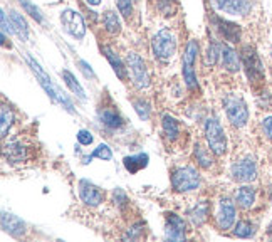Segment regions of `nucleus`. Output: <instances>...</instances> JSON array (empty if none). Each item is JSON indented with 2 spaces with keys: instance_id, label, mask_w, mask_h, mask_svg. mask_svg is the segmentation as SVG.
I'll return each mask as SVG.
<instances>
[{
  "instance_id": "44",
  "label": "nucleus",
  "mask_w": 272,
  "mask_h": 242,
  "mask_svg": "<svg viewBox=\"0 0 272 242\" xmlns=\"http://www.w3.org/2000/svg\"><path fill=\"white\" fill-rule=\"evenodd\" d=\"M270 200H272V192H270Z\"/></svg>"
},
{
  "instance_id": "20",
  "label": "nucleus",
  "mask_w": 272,
  "mask_h": 242,
  "mask_svg": "<svg viewBox=\"0 0 272 242\" xmlns=\"http://www.w3.org/2000/svg\"><path fill=\"white\" fill-rule=\"evenodd\" d=\"M148 155L146 153H138V155H133V156H126L123 160L124 163V168L129 172V173H138L140 170H143L148 165Z\"/></svg>"
},
{
  "instance_id": "13",
  "label": "nucleus",
  "mask_w": 272,
  "mask_h": 242,
  "mask_svg": "<svg viewBox=\"0 0 272 242\" xmlns=\"http://www.w3.org/2000/svg\"><path fill=\"white\" fill-rule=\"evenodd\" d=\"M165 235L170 240H183L185 239V220L178 217L176 214H168Z\"/></svg>"
},
{
  "instance_id": "1",
  "label": "nucleus",
  "mask_w": 272,
  "mask_h": 242,
  "mask_svg": "<svg viewBox=\"0 0 272 242\" xmlns=\"http://www.w3.org/2000/svg\"><path fill=\"white\" fill-rule=\"evenodd\" d=\"M151 47H153V54L160 61H170L176 51V41L173 32L168 29H161L151 41Z\"/></svg>"
},
{
  "instance_id": "12",
  "label": "nucleus",
  "mask_w": 272,
  "mask_h": 242,
  "mask_svg": "<svg viewBox=\"0 0 272 242\" xmlns=\"http://www.w3.org/2000/svg\"><path fill=\"white\" fill-rule=\"evenodd\" d=\"M79 197H81V200L86 205H89V207H98L104 198L103 192L87 180L79 182Z\"/></svg>"
},
{
  "instance_id": "24",
  "label": "nucleus",
  "mask_w": 272,
  "mask_h": 242,
  "mask_svg": "<svg viewBox=\"0 0 272 242\" xmlns=\"http://www.w3.org/2000/svg\"><path fill=\"white\" fill-rule=\"evenodd\" d=\"M61 76H62V79H64L66 86L69 88L71 91L74 93L76 96L81 99V101H84V99H86V93H84V89H82V86H81V84L77 83V79H76V77L72 76L69 71H62V72H61Z\"/></svg>"
},
{
  "instance_id": "37",
  "label": "nucleus",
  "mask_w": 272,
  "mask_h": 242,
  "mask_svg": "<svg viewBox=\"0 0 272 242\" xmlns=\"http://www.w3.org/2000/svg\"><path fill=\"white\" fill-rule=\"evenodd\" d=\"M77 141H79L81 145H91L93 143V135H91V131H87V130H81L79 133H77Z\"/></svg>"
},
{
  "instance_id": "8",
  "label": "nucleus",
  "mask_w": 272,
  "mask_h": 242,
  "mask_svg": "<svg viewBox=\"0 0 272 242\" xmlns=\"http://www.w3.org/2000/svg\"><path fill=\"white\" fill-rule=\"evenodd\" d=\"M61 24L67 34H71L74 39H82L86 34V27H84V20L76 10L66 9L64 12L61 14Z\"/></svg>"
},
{
  "instance_id": "15",
  "label": "nucleus",
  "mask_w": 272,
  "mask_h": 242,
  "mask_svg": "<svg viewBox=\"0 0 272 242\" xmlns=\"http://www.w3.org/2000/svg\"><path fill=\"white\" fill-rule=\"evenodd\" d=\"M2 229L5 232H9L14 237H20L25 232V224L19 217H15L12 214L4 212L2 214Z\"/></svg>"
},
{
  "instance_id": "43",
  "label": "nucleus",
  "mask_w": 272,
  "mask_h": 242,
  "mask_svg": "<svg viewBox=\"0 0 272 242\" xmlns=\"http://www.w3.org/2000/svg\"><path fill=\"white\" fill-rule=\"evenodd\" d=\"M267 234L272 237V222H270V225H269V229H267Z\"/></svg>"
},
{
  "instance_id": "39",
  "label": "nucleus",
  "mask_w": 272,
  "mask_h": 242,
  "mask_svg": "<svg viewBox=\"0 0 272 242\" xmlns=\"http://www.w3.org/2000/svg\"><path fill=\"white\" fill-rule=\"evenodd\" d=\"M114 202H118V205L119 207H123V205H126V202H128V197L124 195V193L119 190V188H116V190H114Z\"/></svg>"
},
{
  "instance_id": "28",
  "label": "nucleus",
  "mask_w": 272,
  "mask_h": 242,
  "mask_svg": "<svg viewBox=\"0 0 272 242\" xmlns=\"http://www.w3.org/2000/svg\"><path fill=\"white\" fill-rule=\"evenodd\" d=\"M93 158H99V160H104V162H108V160H111L113 158V151H111V148H109L108 145H99L96 150L93 151V153L87 156L86 158V163L87 162H91Z\"/></svg>"
},
{
  "instance_id": "17",
  "label": "nucleus",
  "mask_w": 272,
  "mask_h": 242,
  "mask_svg": "<svg viewBox=\"0 0 272 242\" xmlns=\"http://www.w3.org/2000/svg\"><path fill=\"white\" fill-rule=\"evenodd\" d=\"M220 57H222V62H223V67L230 72H237L240 69V59H239V54L235 52L230 46H222V51H220Z\"/></svg>"
},
{
  "instance_id": "27",
  "label": "nucleus",
  "mask_w": 272,
  "mask_h": 242,
  "mask_svg": "<svg viewBox=\"0 0 272 242\" xmlns=\"http://www.w3.org/2000/svg\"><path fill=\"white\" fill-rule=\"evenodd\" d=\"M5 156L7 160H10L12 163H17V162H22L25 158V148L20 143H9L5 146Z\"/></svg>"
},
{
  "instance_id": "6",
  "label": "nucleus",
  "mask_w": 272,
  "mask_h": 242,
  "mask_svg": "<svg viewBox=\"0 0 272 242\" xmlns=\"http://www.w3.org/2000/svg\"><path fill=\"white\" fill-rule=\"evenodd\" d=\"M225 113H227V118L229 121L232 123L234 126H245L249 119V109H247V104L242 98L239 96H229L225 98Z\"/></svg>"
},
{
  "instance_id": "36",
  "label": "nucleus",
  "mask_w": 272,
  "mask_h": 242,
  "mask_svg": "<svg viewBox=\"0 0 272 242\" xmlns=\"http://www.w3.org/2000/svg\"><path fill=\"white\" fill-rule=\"evenodd\" d=\"M175 4H176V0H160L158 7H160V10H161V12H163L165 15H173V12H175Z\"/></svg>"
},
{
  "instance_id": "25",
  "label": "nucleus",
  "mask_w": 272,
  "mask_h": 242,
  "mask_svg": "<svg viewBox=\"0 0 272 242\" xmlns=\"http://www.w3.org/2000/svg\"><path fill=\"white\" fill-rule=\"evenodd\" d=\"M161 125H163V131H165L166 138L171 140V141L178 138L180 126H178V121H176L173 116H170V114H165L163 121H161Z\"/></svg>"
},
{
  "instance_id": "26",
  "label": "nucleus",
  "mask_w": 272,
  "mask_h": 242,
  "mask_svg": "<svg viewBox=\"0 0 272 242\" xmlns=\"http://www.w3.org/2000/svg\"><path fill=\"white\" fill-rule=\"evenodd\" d=\"M103 22H104V29H106L109 34H119V30H121V22H119V17L116 15V12H111V10L104 12Z\"/></svg>"
},
{
  "instance_id": "29",
  "label": "nucleus",
  "mask_w": 272,
  "mask_h": 242,
  "mask_svg": "<svg viewBox=\"0 0 272 242\" xmlns=\"http://www.w3.org/2000/svg\"><path fill=\"white\" fill-rule=\"evenodd\" d=\"M19 2H20V5H22V9L35 20V22H39V24L44 22V17H42V14H40L39 7H35V5L30 2V0H19Z\"/></svg>"
},
{
  "instance_id": "4",
  "label": "nucleus",
  "mask_w": 272,
  "mask_h": 242,
  "mask_svg": "<svg viewBox=\"0 0 272 242\" xmlns=\"http://www.w3.org/2000/svg\"><path fill=\"white\" fill-rule=\"evenodd\" d=\"M171 185L176 192H190L200 185V175L193 167H183L173 172Z\"/></svg>"
},
{
  "instance_id": "14",
  "label": "nucleus",
  "mask_w": 272,
  "mask_h": 242,
  "mask_svg": "<svg viewBox=\"0 0 272 242\" xmlns=\"http://www.w3.org/2000/svg\"><path fill=\"white\" fill-rule=\"evenodd\" d=\"M234 220H235V207H234V202L230 198H222L220 200V210L217 214V224H218V229L222 230H227L234 225Z\"/></svg>"
},
{
  "instance_id": "22",
  "label": "nucleus",
  "mask_w": 272,
  "mask_h": 242,
  "mask_svg": "<svg viewBox=\"0 0 272 242\" xmlns=\"http://www.w3.org/2000/svg\"><path fill=\"white\" fill-rule=\"evenodd\" d=\"M235 198H237V204L242 209H250L255 202V190L252 187H240Z\"/></svg>"
},
{
  "instance_id": "35",
  "label": "nucleus",
  "mask_w": 272,
  "mask_h": 242,
  "mask_svg": "<svg viewBox=\"0 0 272 242\" xmlns=\"http://www.w3.org/2000/svg\"><path fill=\"white\" fill-rule=\"evenodd\" d=\"M116 2H118L119 12L123 14V17L129 19V15H131V12H133V4H131V0H116Z\"/></svg>"
},
{
  "instance_id": "32",
  "label": "nucleus",
  "mask_w": 272,
  "mask_h": 242,
  "mask_svg": "<svg viewBox=\"0 0 272 242\" xmlns=\"http://www.w3.org/2000/svg\"><path fill=\"white\" fill-rule=\"evenodd\" d=\"M195 158H197L198 165H200L202 168H210V165H212V156H210V153H208L205 148H202L200 145L195 146Z\"/></svg>"
},
{
  "instance_id": "33",
  "label": "nucleus",
  "mask_w": 272,
  "mask_h": 242,
  "mask_svg": "<svg viewBox=\"0 0 272 242\" xmlns=\"http://www.w3.org/2000/svg\"><path fill=\"white\" fill-rule=\"evenodd\" d=\"M220 51H222V46H218L217 42H212L207 49V54H205V64L207 66H213L220 56Z\"/></svg>"
},
{
  "instance_id": "23",
  "label": "nucleus",
  "mask_w": 272,
  "mask_h": 242,
  "mask_svg": "<svg viewBox=\"0 0 272 242\" xmlns=\"http://www.w3.org/2000/svg\"><path fill=\"white\" fill-rule=\"evenodd\" d=\"M188 215H190V220L193 222V225H197V227L198 225H202L208 217V202L202 200L200 204H197V207L193 210H190Z\"/></svg>"
},
{
  "instance_id": "7",
  "label": "nucleus",
  "mask_w": 272,
  "mask_h": 242,
  "mask_svg": "<svg viewBox=\"0 0 272 242\" xmlns=\"http://www.w3.org/2000/svg\"><path fill=\"white\" fill-rule=\"evenodd\" d=\"M242 64L247 72V77L252 83H260L264 79V66L260 62L257 52L254 51V47L245 46L242 49Z\"/></svg>"
},
{
  "instance_id": "3",
  "label": "nucleus",
  "mask_w": 272,
  "mask_h": 242,
  "mask_svg": "<svg viewBox=\"0 0 272 242\" xmlns=\"http://www.w3.org/2000/svg\"><path fill=\"white\" fill-rule=\"evenodd\" d=\"M205 138L207 143L210 146V150L215 155H223L227 150V140L225 133H223L220 123H218L217 118H208L205 123Z\"/></svg>"
},
{
  "instance_id": "11",
  "label": "nucleus",
  "mask_w": 272,
  "mask_h": 242,
  "mask_svg": "<svg viewBox=\"0 0 272 242\" xmlns=\"http://www.w3.org/2000/svg\"><path fill=\"white\" fill-rule=\"evenodd\" d=\"M232 177H234V180L244 182V183L255 180V177H257V168H255L254 158L247 156V158L234 163L232 165Z\"/></svg>"
},
{
  "instance_id": "10",
  "label": "nucleus",
  "mask_w": 272,
  "mask_h": 242,
  "mask_svg": "<svg viewBox=\"0 0 272 242\" xmlns=\"http://www.w3.org/2000/svg\"><path fill=\"white\" fill-rule=\"evenodd\" d=\"M213 7L230 15H247L252 10L254 0H212Z\"/></svg>"
},
{
  "instance_id": "38",
  "label": "nucleus",
  "mask_w": 272,
  "mask_h": 242,
  "mask_svg": "<svg viewBox=\"0 0 272 242\" xmlns=\"http://www.w3.org/2000/svg\"><path fill=\"white\" fill-rule=\"evenodd\" d=\"M79 67H81V71L84 72V76L87 77V79H96V74L93 72L91 66L87 64L86 61H79Z\"/></svg>"
},
{
  "instance_id": "42",
  "label": "nucleus",
  "mask_w": 272,
  "mask_h": 242,
  "mask_svg": "<svg viewBox=\"0 0 272 242\" xmlns=\"http://www.w3.org/2000/svg\"><path fill=\"white\" fill-rule=\"evenodd\" d=\"M101 0H87V4H91V5H98Z\"/></svg>"
},
{
  "instance_id": "16",
  "label": "nucleus",
  "mask_w": 272,
  "mask_h": 242,
  "mask_svg": "<svg viewBox=\"0 0 272 242\" xmlns=\"http://www.w3.org/2000/svg\"><path fill=\"white\" fill-rule=\"evenodd\" d=\"M101 52H103L104 56H106V59L109 61V64L113 66V71L116 72V76L119 77V79L126 81V79H128L126 67H124L123 61L119 59L118 54H114V51L111 49V47H108V46H103V47H101Z\"/></svg>"
},
{
  "instance_id": "9",
  "label": "nucleus",
  "mask_w": 272,
  "mask_h": 242,
  "mask_svg": "<svg viewBox=\"0 0 272 242\" xmlns=\"http://www.w3.org/2000/svg\"><path fill=\"white\" fill-rule=\"evenodd\" d=\"M128 66H129V71H131V76H133V81L134 84L138 86L140 89H145L150 86V76H148V71H146V66L143 59L134 54V52H129L128 54Z\"/></svg>"
},
{
  "instance_id": "21",
  "label": "nucleus",
  "mask_w": 272,
  "mask_h": 242,
  "mask_svg": "<svg viewBox=\"0 0 272 242\" xmlns=\"http://www.w3.org/2000/svg\"><path fill=\"white\" fill-rule=\"evenodd\" d=\"M99 119H101V123L106 126L108 130H118L123 126V118L119 116L116 111H113V109L99 111Z\"/></svg>"
},
{
  "instance_id": "41",
  "label": "nucleus",
  "mask_w": 272,
  "mask_h": 242,
  "mask_svg": "<svg viewBox=\"0 0 272 242\" xmlns=\"http://www.w3.org/2000/svg\"><path fill=\"white\" fill-rule=\"evenodd\" d=\"M262 128H264V133L267 135V138L272 140V116H267L262 121Z\"/></svg>"
},
{
  "instance_id": "34",
  "label": "nucleus",
  "mask_w": 272,
  "mask_h": 242,
  "mask_svg": "<svg viewBox=\"0 0 272 242\" xmlns=\"http://www.w3.org/2000/svg\"><path fill=\"white\" fill-rule=\"evenodd\" d=\"M133 106L136 109V113H138V116L143 121H146L150 118V104L146 101H143V99H136V101L133 103Z\"/></svg>"
},
{
  "instance_id": "18",
  "label": "nucleus",
  "mask_w": 272,
  "mask_h": 242,
  "mask_svg": "<svg viewBox=\"0 0 272 242\" xmlns=\"http://www.w3.org/2000/svg\"><path fill=\"white\" fill-rule=\"evenodd\" d=\"M213 22H215L217 29L220 30V34L225 37L227 41L230 42H237L239 37H240V27L237 24H232V22H227V20L223 19H213Z\"/></svg>"
},
{
  "instance_id": "31",
  "label": "nucleus",
  "mask_w": 272,
  "mask_h": 242,
  "mask_svg": "<svg viewBox=\"0 0 272 242\" xmlns=\"http://www.w3.org/2000/svg\"><path fill=\"white\" fill-rule=\"evenodd\" d=\"M254 234V225L247 222V220H240L237 224V227L234 230V235L235 237H240V239H247L250 235Z\"/></svg>"
},
{
  "instance_id": "2",
  "label": "nucleus",
  "mask_w": 272,
  "mask_h": 242,
  "mask_svg": "<svg viewBox=\"0 0 272 242\" xmlns=\"http://www.w3.org/2000/svg\"><path fill=\"white\" fill-rule=\"evenodd\" d=\"M27 61H29L30 67H32V71L35 72V76L39 77V83H40V86H42V88L46 89V93L49 94L52 101H54V103H61V104H64V106H66V109H67V111H69V113H72V111H74V109H72V104H71V101H69V99H67V98L64 96V94H61V93H59V89H57V88L54 86V84H52L51 77L47 76V74H46V72H44L42 69H40V66L37 64V62H35V61L32 59V57H30V56L27 57Z\"/></svg>"
},
{
  "instance_id": "19",
  "label": "nucleus",
  "mask_w": 272,
  "mask_h": 242,
  "mask_svg": "<svg viewBox=\"0 0 272 242\" xmlns=\"http://www.w3.org/2000/svg\"><path fill=\"white\" fill-rule=\"evenodd\" d=\"M9 17H10L9 22H10V25H12L14 34L17 35L20 41H27V37H29V27H27V22L24 20L22 15L17 14L15 10H12Z\"/></svg>"
},
{
  "instance_id": "40",
  "label": "nucleus",
  "mask_w": 272,
  "mask_h": 242,
  "mask_svg": "<svg viewBox=\"0 0 272 242\" xmlns=\"http://www.w3.org/2000/svg\"><path fill=\"white\" fill-rule=\"evenodd\" d=\"M141 225H134L133 229H129L126 234H124V239H138L140 234H141Z\"/></svg>"
},
{
  "instance_id": "30",
  "label": "nucleus",
  "mask_w": 272,
  "mask_h": 242,
  "mask_svg": "<svg viewBox=\"0 0 272 242\" xmlns=\"http://www.w3.org/2000/svg\"><path fill=\"white\" fill-rule=\"evenodd\" d=\"M0 118H2V123H0V130H2V138H5L7 133H9V128L12 126L14 114H12V111H10L7 106H4L2 111H0Z\"/></svg>"
},
{
  "instance_id": "5",
  "label": "nucleus",
  "mask_w": 272,
  "mask_h": 242,
  "mask_svg": "<svg viewBox=\"0 0 272 242\" xmlns=\"http://www.w3.org/2000/svg\"><path fill=\"white\" fill-rule=\"evenodd\" d=\"M198 54V42L197 41H190L187 44L185 54H183V79H185V84L188 89L195 91L198 89V81H197V74H195V59Z\"/></svg>"
}]
</instances>
